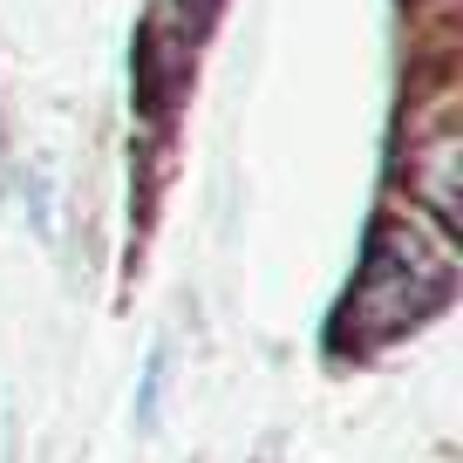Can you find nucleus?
Listing matches in <instances>:
<instances>
[{
    "label": "nucleus",
    "mask_w": 463,
    "mask_h": 463,
    "mask_svg": "<svg viewBox=\"0 0 463 463\" xmlns=\"http://www.w3.org/2000/svg\"><path fill=\"white\" fill-rule=\"evenodd\" d=\"M449 293V266L436 246H422L416 232L389 225L375 232V246H368V273L347 300V320H362V334H395L409 320H422L436 300Z\"/></svg>",
    "instance_id": "f257e3e1"
},
{
    "label": "nucleus",
    "mask_w": 463,
    "mask_h": 463,
    "mask_svg": "<svg viewBox=\"0 0 463 463\" xmlns=\"http://www.w3.org/2000/svg\"><path fill=\"white\" fill-rule=\"evenodd\" d=\"M171 14L184 21V42H191V34H204V28H212V14H218V0H171Z\"/></svg>",
    "instance_id": "7ed1b4c3"
},
{
    "label": "nucleus",
    "mask_w": 463,
    "mask_h": 463,
    "mask_svg": "<svg viewBox=\"0 0 463 463\" xmlns=\"http://www.w3.org/2000/svg\"><path fill=\"white\" fill-rule=\"evenodd\" d=\"M409 191H416L443 225H457V130H449V123L409 157Z\"/></svg>",
    "instance_id": "f03ea898"
}]
</instances>
